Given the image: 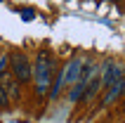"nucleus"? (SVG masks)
Masks as SVG:
<instances>
[{"label": "nucleus", "mask_w": 125, "mask_h": 123, "mask_svg": "<svg viewBox=\"0 0 125 123\" xmlns=\"http://www.w3.org/2000/svg\"><path fill=\"white\" fill-rule=\"evenodd\" d=\"M52 69H54L52 55H50V50L42 48L40 52H38V57H35V64H33V76H35V90H38V95H45L50 90Z\"/></svg>", "instance_id": "f257e3e1"}, {"label": "nucleus", "mask_w": 125, "mask_h": 123, "mask_svg": "<svg viewBox=\"0 0 125 123\" xmlns=\"http://www.w3.org/2000/svg\"><path fill=\"white\" fill-rule=\"evenodd\" d=\"M0 88L7 92L10 99H17V97H19V88H17V83H14L12 78H7V76H0Z\"/></svg>", "instance_id": "39448f33"}, {"label": "nucleus", "mask_w": 125, "mask_h": 123, "mask_svg": "<svg viewBox=\"0 0 125 123\" xmlns=\"http://www.w3.org/2000/svg\"><path fill=\"white\" fill-rule=\"evenodd\" d=\"M5 66H7V57H2V59H0V76L5 74Z\"/></svg>", "instance_id": "1a4fd4ad"}, {"label": "nucleus", "mask_w": 125, "mask_h": 123, "mask_svg": "<svg viewBox=\"0 0 125 123\" xmlns=\"http://www.w3.org/2000/svg\"><path fill=\"white\" fill-rule=\"evenodd\" d=\"M80 64H83V59H71V64H66V66H64V71H62L64 85H66V83H76V81H78Z\"/></svg>", "instance_id": "7ed1b4c3"}, {"label": "nucleus", "mask_w": 125, "mask_h": 123, "mask_svg": "<svg viewBox=\"0 0 125 123\" xmlns=\"http://www.w3.org/2000/svg\"><path fill=\"white\" fill-rule=\"evenodd\" d=\"M99 88H102V78H99V76H94V78H92V83H90V85H85L83 95H80V97H83V102H90L92 97L97 95Z\"/></svg>", "instance_id": "423d86ee"}, {"label": "nucleus", "mask_w": 125, "mask_h": 123, "mask_svg": "<svg viewBox=\"0 0 125 123\" xmlns=\"http://www.w3.org/2000/svg\"><path fill=\"white\" fill-rule=\"evenodd\" d=\"M123 92H125V76H123V78H118V81H116L111 88H109V92L104 95V102H102V104H104V107H109V104L116 102V99H118Z\"/></svg>", "instance_id": "20e7f679"}, {"label": "nucleus", "mask_w": 125, "mask_h": 123, "mask_svg": "<svg viewBox=\"0 0 125 123\" xmlns=\"http://www.w3.org/2000/svg\"><path fill=\"white\" fill-rule=\"evenodd\" d=\"M12 69H14V76H17L19 83H26L28 78H31V62H28L26 57H14Z\"/></svg>", "instance_id": "f03ea898"}, {"label": "nucleus", "mask_w": 125, "mask_h": 123, "mask_svg": "<svg viewBox=\"0 0 125 123\" xmlns=\"http://www.w3.org/2000/svg\"><path fill=\"white\" fill-rule=\"evenodd\" d=\"M21 17H24V19H33V12H31V10H26V12H21Z\"/></svg>", "instance_id": "9d476101"}, {"label": "nucleus", "mask_w": 125, "mask_h": 123, "mask_svg": "<svg viewBox=\"0 0 125 123\" xmlns=\"http://www.w3.org/2000/svg\"><path fill=\"white\" fill-rule=\"evenodd\" d=\"M123 109H125V99H123Z\"/></svg>", "instance_id": "9b49d317"}, {"label": "nucleus", "mask_w": 125, "mask_h": 123, "mask_svg": "<svg viewBox=\"0 0 125 123\" xmlns=\"http://www.w3.org/2000/svg\"><path fill=\"white\" fill-rule=\"evenodd\" d=\"M10 104V97H7V92L2 88H0V107H7Z\"/></svg>", "instance_id": "6e6552de"}, {"label": "nucleus", "mask_w": 125, "mask_h": 123, "mask_svg": "<svg viewBox=\"0 0 125 123\" xmlns=\"http://www.w3.org/2000/svg\"><path fill=\"white\" fill-rule=\"evenodd\" d=\"M90 81H85V78H78L76 83H73V90H71V99H78V97L83 95V90H85V85H87Z\"/></svg>", "instance_id": "0eeeda50"}]
</instances>
